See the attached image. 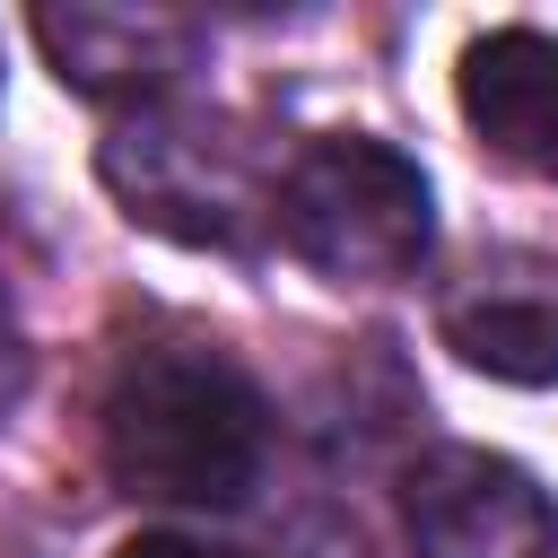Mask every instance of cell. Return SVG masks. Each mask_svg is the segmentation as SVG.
<instances>
[{
    "label": "cell",
    "mask_w": 558,
    "mask_h": 558,
    "mask_svg": "<svg viewBox=\"0 0 558 558\" xmlns=\"http://www.w3.org/2000/svg\"><path fill=\"white\" fill-rule=\"evenodd\" d=\"M105 471L122 497L148 506H244L262 480V392L227 349L201 340H148L105 384Z\"/></svg>",
    "instance_id": "obj_1"
},
{
    "label": "cell",
    "mask_w": 558,
    "mask_h": 558,
    "mask_svg": "<svg viewBox=\"0 0 558 558\" xmlns=\"http://www.w3.org/2000/svg\"><path fill=\"white\" fill-rule=\"evenodd\" d=\"M270 218H279L288 253L340 288H392L436 244V192H427L418 157H401L375 131H331V140L296 148Z\"/></svg>",
    "instance_id": "obj_2"
},
{
    "label": "cell",
    "mask_w": 558,
    "mask_h": 558,
    "mask_svg": "<svg viewBox=\"0 0 558 558\" xmlns=\"http://www.w3.org/2000/svg\"><path fill=\"white\" fill-rule=\"evenodd\" d=\"M96 174L113 183V201L157 227V235H183V244H244L262 209H279V183L262 192L253 183V157L244 140H227V122L209 113H131L105 148H96Z\"/></svg>",
    "instance_id": "obj_3"
},
{
    "label": "cell",
    "mask_w": 558,
    "mask_h": 558,
    "mask_svg": "<svg viewBox=\"0 0 558 558\" xmlns=\"http://www.w3.org/2000/svg\"><path fill=\"white\" fill-rule=\"evenodd\" d=\"M401 523L418 558H558L549 488L480 445H436L401 471Z\"/></svg>",
    "instance_id": "obj_4"
},
{
    "label": "cell",
    "mask_w": 558,
    "mask_h": 558,
    "mask_svg": "<svg viewBox=\"0 0 558 558\" xmlns=\"http://www.w3.org/2000/svg\"><path fill=\"white\" fill-rule=\"evenodd\" d=\"M35 44L61 70V87L148 113L192 70L201 26L174 17V9H96V0H78V9H35Z\"/></svg>",
    "instance_id": "obj_5"
},
{
    "label": "cell",
    "mask_w": 558,
    "mask_h": 558,
    "mask_svg": "<svg viewBox=\"0 0 558 558\" xmlns=\"http://www.w3.org/2000/svg\"><path fill=\"white\" fill-rule=\"evenodd\" d=\"M453 96H462L471 140L497 166H514L532 183H558V35H541V26L480 35L453 70Z\"/></svg>",
    "instance_id": "obj_6"
},
{
    "label": "cell",
    "mask_w": 558,
    "mask_h": 558,
    "mask_svg": "<svg viewBox=\"0 0 558 558\" xmlns=\"http://www.w3.org/2000/svg\"><path fill=\"white\" fill-rule=\"evenodd\" d=\"M445 349L497 384H558V288H471L436 314Z\"/></svg>",
    "instance_id": "obj_7"
},
{
    "label": "cell",
    "mask_w": 558,
    "mask_h": 558,
    "mask_svg": "<svg viewBox=\"0 0 558 558\" xmlns=\"http://www.w3.org/2000/svg\"><path fill=\"white\" fill-rule=\"evenodd\" d=\"M26 384H35V349H26V331H17V305H9V288H0V418L26 401Z\"/></svg>",
    "instance_id": "obj_8"
},
{
    "label": "cell",
    "mask_w": 558,
    "mask_h": 558,
    "mask_svg": "<svg viewBox=\"0 0 558 558\" xmlns=\"http://www.w3.org/2000/svg\"><path fill=\"white\" fill-rule=\"evenodd\" d=\"M113 558H218V549H201V541H183V532H140V541H122Z\"/></svg>",
    "instance_id": "obj_9"
}]
</instances>
